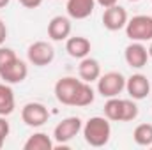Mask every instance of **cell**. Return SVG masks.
I'll return each mask as SVG.
<instances>
[{"mask_svg":"<svg viewBox=\"0 0 152 150\" xmlns=\"http://www.w3.org/2000/svg\"><path fill=\"white\" fill-rule=\"evenodd\" d=\"M16 58V53L11 48H0V67L7 66L9 62H12Z\"/></svg>","mask_w":152,"mask_h":150,"instance_id":"7402d4cb","label":"cell"},{"mask_svg":"<svg viewBox=\"0 0 152 150\" xmlns=\"http://www.w3.org/2000/svg\"><path fill=\"white\" fill-rule=\"evenodd\" d=\"M27 57H28V62L37 66V67H44L48 64L53 62L55 58V50L50 42L46 41H36L34 44L28 46L27 50Z\"/></svg>","mask_w":152,"mask_h":150,"instance_id":"5b68a950","label":"cell"},{"mask_svg":"<svg viewBox=\"0 0 152 150\" xmlns=\"http://www.w3.org/2000/svg\"><path fill=\"white\" fill-rule=\"evenodd\" d=\"M71 34V21L66 16H55L48 23V36L53 41H64Z\"/></svg>","mask_w":152,"mask_h":150,"instance_id":"7c38bea8","label":"cell"},{"mask_svg":"<svg viewBox=\"0 0 152 150\" xmlns=\"http://www.w3.org/2000/svg\"><path fill=\"white\" fill-rule=\"evenodd\" d=\"M129 2H140V0H129Z\"/></svg>","mask_w":152,"mask_h":150,"instance_id":"f546056e","label":"cell"},{"mask_svg":"<svg viewBox=\"0 0 152 150\" xmlns=\"http://www.w3.org/2000/svg\"><path fill=\"white\" fill-rule=\"evenodd\" d=\"M126 34L131 41H136V42L152 41V16H147V14L133 16L126 25Z\"/></svg>","mask_w":152,"mask_h":150,"instance_id":"7a4b0ae2","label":"cell"},{"mask_svg":"<svg viewBox=\"0 0 152 150\" xmlns=\"http://www.w3.org/2000/svg\"><path fill=\"white\" fill-rule=\"evenodd\" d=\"M151 149H152V145H151Z\"/></svg>","mask_w":152,"mask_h":150,"instance_id":"4dcf8cb0","label":"cell"},{"mask_svg":"<svg viewBox=\"0 0 152 150\" xmlns=\"http://www.w3.org/2000/svg\"><path fill=\"white\" fill-rule=\"evenodd\" d=\"M7 37V27H5V23L0 20V46L4 44V41Z\"/></svg>","mask_w":152,"mask_h":150,"instance_id":"d4e9b609","label":"cell"},{"mask_svg":"<svg viewBox=\"0 0 152 150\" xmlns=\"http://www.w3.org/2000/svg\"><path fill=\"white\" fill-rule=\"evenodd\" d=\"M133 140L140 147H151L152 145V124H140L134 129V133H133Z\"/></svg>","mask_w":152,"mask_h":150,"instance_id":"ac0fdd59","label":"cell"},{"mask_svg":"<svg viewBox=\"0 0 152 150\" xmlns=\"http://www.w3.org/2000/svg\"><path fill=\"white\" fill-rule=\"evenodd\" d=\"M81 81H83V79H76L73 76L60 78V79L55 83V97L58 99V103L67 104V106H73Z\"/></svg>","mask_w":152,"mask_h":150,"instance_id":"277c9868","label":"cell"},{"mask_svg":"<svg viewBox=\"0 0 152 150\" xmlns=\"http://www.w3.org/2000/svg\"><path fill=\"white\" fill-rule=\"evenodd\" d=\"M48 118H50V111L41 103H27L21 110V120L28 127H41L48 122Z\"/></svg>","mask_w":152,"mask_h":150,"instance_id":"8992f818","label":"cell"},{"mask_svg":"<svg viewBox=\"0 0 152 150\" xmlns=\"http://www.w3.org/2000/svg\"><path fill=\"white\" fill-rule=\"evenodd\" d=\"M23 7H27V9H36L39 7L41 4H42V0H18Z\"/></svg>","mask_w":152,"mask_h":150,"instance_id":"cb8c5ba5","label":"cell"},{"mask_svg":"<svg viewBox=\"0 0 152 150\" xmlns=\"http://www.w3.org/2000/svg\"><path fill=\"white\" fill-rule=\"evenodd\" d=\"M138 117V106L131 99H122V122H131Z\"/></svg>","mask_w":152,"mask_h":150,"instance_id":"44dd1931","label":"cell"},{"mask_svg":"<svg viewBox=\"0 0 152 150\" xmlns=\"http://www.w3.org/2000/svg\"><path fill=\"white\" fill-rule=\"evenodd\" d=\"M78 74H80V78H81L83 81L92 83V81L99 79V76H101V66H99V62H97L96 58L85 57V58H81V62H80Z\"/></svg>","mask_w":152,"mask_h":150,"instance_id":"5bb4252c","label":"cell"},{"mask_svg":"<svg viewBox=\"0 0 152 150\" xmlns=\"http://www.w3.org/2000/svg\"><path fill=\"white\" fill-rule=\"evenodd\" d=\"M104 117L113 122H122V99L110 97L104 104Z\"/></svg>","mask_w":152,"mask_h":150,"instance_id":"ffe728a7","label":"cell"},{"mask_svg":"<svg viewBox=\"0 0 152 150\" xmlns=\"http://www.w3.org/2000/svg\"><path fill=\"white\" fill-rule=\"evenodd\" d=\"M9 2H11V0H0V9H2V7H5Z\"/></svg>","mask_w":152,"mask_h":150,"instance_id":"4316f807","label":"cell"},{"mask_svg":"<svg viewBox=\"0 0 152 150\" xmlns=\"http://www.w3.org/2000/svg\"><path fill=\"white\" fill-rule=\"evenodd\" d=\"M28 74V69H27V64L23 60H20L18 57L9 62L7 66L0 67V78L5 81V83H21Z\"/></svg>","mask_w":152,"mask_h":150,"instance_id":"9c48e42d","label":"cell"},{"mask_svg":"<svg viewBox=\"0 0 152 150\" xmlns=\"http://www.w3.org/2000/svg\"><path fill=\"white\" fill-rule=\"evenodd\" d=\"M124 88H126V78L117 71L106 73V74L99 76L97 79V90L103 97H108V99L117 97Z\"/></svg>","mask_w":152,"mask_h":150,"instance_id":"3957f363","label":"cell"},{"mask_svg":"<svg viewBox=\"0 0 152 150\" xmlns=\"http://www.w3.org/2000/svg\"><path fill=\"white\" fill-rule=\"evenodd\" d=\"M96 2H97L101 7H104V9H106V7H112V5L117 4V0H96Z\"/></svg>","mask_w":152,"mask_h":150,"instance_id":"484cf974","label":"cell"},{"mask_svg":"<svg viewBox=\"0 0 152 150\" xmlns=\"http://www.w3.org/2000/svg\"><path fill=\"white\" fill-rule=\"evenodd\" d=\"M81 131V118L78 117H67L64 118L53 131V138L57 143H67Z\"/></svg>","mask_w":152,"mask_h":150,"instance_id":"52a82bcc","label":"cell"},{"mask_svg":"<svg viewBox=\"0 0 152 150\" xmlns=\"http://www.w3.org/2000/svg\"><path fill=\"white\" fill-rule=\"evenodd\" d=\"M23 150H53V141H51V138L48 134L36 133L25 141Z\"/></svg>","mask_w":152,"mask_h":150,"instance_id":"e0dca14e","label":"cell"},{"mask_svg":"<svg viewBox=\"0 0 152 150\" xmlns=\"http://www.w3.org/2000/svg\"><path fill=\"white\" fill-rule=\"evenodd\" d=\"M83 136H85V141L90 147H96V149L104 147L110 141V136H112V127H110L108 118L92 117L83 127Z\"/></svg>","mask_w":152,"mask_h":150,"instance_id":"6da1fadb","label":"cell"},{"mask_svg":"<svg viewBox=\"0 0 152 150\" xmlns=\"http://www.w3.org/2000/svg\"><path fill=\"white\" fill-rule=\"evenodd\" d=\"M149 60V51L142 42H133L126 48V62L127 66L134 67V69H142L147 66Z\"/></svg>","mask_w":152,"mask_h":150,"instance_id":"8fae6325","label":"cell"},{"mask_svg":"<svg viewBox=\"0 0 152 150\" xmlns=\"http://www.w3.org/2000/svg\"><path fill=\"white\" fill-rule=\"evenodd\" d=\"M96 0H67V14L75 20H85L94 12Z\"/></svg>","mask_w":152,"mask_h":150,"instance_id":"4fadbf2b","label":"cell"},{"mask_svg":"<svg viewBox=\"0 0 152 150\" xmlns=\"http://www.w3.org/2000/svg\"><path fill=\"white\" fill-rule=\"evenodd\" d=\"M147 51H149V57L152 58V42H151V46H149V50H147Z\"/></svg>","mask_w":152,"mask_h":150,"instance_id":"f1b7e54d","label":"cell"},{"mask_svg":"<svg viewBox=\"0 0 152 150\" xmlns=\"http://www.w3.org/2000/svg\"><path fill=\"white\" fill-rule=\"evenodd\" d=\"M9 131H11L9 122L5 120V117H2V115H0V136L7 138V136H9Z\"/></svg>","mask_w":152,"mask_h":150,"instance_id":"603a6c76","label":"cell"},{"mask_svg":"<svg viewBox=\"0 0 152 150\" xmlns=\"http://www.w3.org/2000/svg\"><path fill=\"white\" fill-rule=\"evenodd\" d=\"M92 103H94V90H92V87H90L87 81H81L73 106H80V108H81V106H88V104H92Z\"/></svg>","mask_w":152,"mask_h":150,"instance_id":"d6986e66","label":"cell"},{"mask_svg":"<svg viewBox=\"0 0 152 150\" xmlns=\"http://www.w3.org/2000/svg\"><path fill=\"white\" fill-rule=\"evenodd\" d=\"M66 51L73 57V58H85L88 53H90V41L87 37H67L66 42Z\"/></svg>","mask_w":152,"mask_h":150,"instance_id":"9a60e30c","label":"cell"},{"mask_svg":"<svg viewBox=\"0 0 152 150\" xmlns=\"http://www.w3.org/2000/svg\"><path fill=\"white\" fill-rule=\"evenodd\" d=\"M126 88H127V94L140 101V99H145L151 92V83L147 79V76L143 74H133L131 78L126 79Z\"/></svg>","mask_w":152,"mask_h":150,"instance_id":"30bf717a","label":"cell"},{"mask_svg":"<svg viewBox=\"0 0 152 150\" xmlns=\"http://www.w3.org/2000/svg\"><path fill=\"white\" fill-rule=\"evenodd\" d=\"M103 25L110 32H117V30L124 28L127 25V11L117 4L112 7H106V11L103 14Z\"/></svg>","mask_w":152,"mask_h":150,"instance_id":"ba28073f","label":"cell"},{"mask_svg":"<svg viewBox=\"0 0 152 150\" xmlns=\"http://www.w3.org/2000/svg\"><path fill=\"white\" fill-rule=\"evenodd\" d=\"M14 111V92L7 83H0V115L7 117Z\"/></svg>","mask_w":152,"mask_h":150,"instance_id":"2e32d148","label":"cell"},{"mask_svg":"<svg viewBox=\"0 0 152 150\" xmlns=\"http://www.w3.org/2000/svg\"><path fill=\"white\" fill-rule=\"evenodd\" d=\"M4 141H5V138H4V136H0V149L4 147Z\"/></svg>","mask_w":152,"mask_h":150,"instance_id":"83f0119b","label":"cell"}]
</instances>
